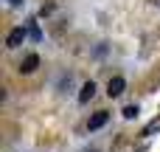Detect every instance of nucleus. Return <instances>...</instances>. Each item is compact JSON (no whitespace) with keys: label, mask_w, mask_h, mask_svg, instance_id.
Here are the masks:
<instances>
[{"label":"nucleus","mask_w":160,"mask_h":152,"mask_svg":"<svg viewBox=\"0 0 160 152\" xmlns=\"http://www.w3.org/2000/svg\"><path fill=\"white\" fill-rule=\"evenodd\" d=\"M28 37V31L22 28V25H17V28H11L8 31V37H6V45L8 48H17V45H22V39Z\"/></svg>","instance_id":"1"},{"label":"nucleus","mask_w":160,"mask_h":152,"mask_svg":"<svg viewBox=\"0 0 160 152\" xmlns=\"http://www.w3.org/2000/svg\"><path fill=\"white\" fill-rule=\"evenodd\" d=\"M107 121H110V113H107V110H98V113H93V116H90L87 130H90V133H96V130H101Z\"/></svg>","instance_id":"2"},{"label":"nucleus","mask_w":160,"mask_h":152,"mask_svg":"<svg viewBox=\"0 0 160 152\" xmlns=\"http://www.w3.org/2000/svg\"><path fill=\"white\" fill-rule=\"evenodd\" d=\"M124 87H127V82H124V76H112V79L107 82V93H110V99H115V96H121V93H124Z\"/></svg>","instance_id":"3"},{"label":"nucleus","mask_w":160,"mask_h":152,"mask_svg":"<svg viewBox=\"0 0 160 152\" xmlns=\"http://www.w3.org/2000/svg\"><path fill=\"white\" fill-rule=\"evenodd\" d=\"M37 68H39V56H37V54H28V56L20 62V73H34Z\"/></svg>","instance_id":"4"},{"label":"nucleus","mask_w":160,"mask_h":152,"mask_svg":"<svg viewBox=\"0 0 160 152\" xmlns=\"http://www.w3.org/2000/svg\"><path fill=\"white\" fill-rule=\"evenodd\" d=\"M93 96H96V82H84V85H82V90H79V102H82V104H87Z\"/></svg>","instance_id":"5"},{"label":"nucleus","mask_w":160,"mask_h":152,"mask_svg":"<svg viewBox=\"0 0 160 152\" xmlns=\"http://www.w3.org/2000/svg\"><path fill=\"white\" fill-rule=\"evenodd\" d=\"M155 133H160V116L155 118V121H149L146 130H143V135H155Z\"/></svg>","instance_id":"6"},{"label":"nucleus","mask_w":160,"mask_h":152,"mask_svg":"<svg viewBox=\"0 0 160 152\" xmlns=\"http://www.w3.org/2000/svg\"><path fill=\"white\" fill-rule=\"evenodd\" d=\"M138 113H141V110H138V104H127V107H124V118H135Z\"/></svg>","instance_id":"7"},{"label":"nucleus","mask_w":160,"mask_h":152,"mask_svg":"<svg viewBox=\"0 0 160 152\" xmlns=\"http://www.w3.org/2000/svg\"><path fill=\"white\" fill-rule=\"evenodd\" d=\"M90 152H96V149H90Z\"/></svg>","instance_id":"8"}]
</instances>
